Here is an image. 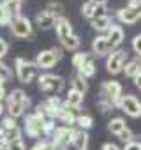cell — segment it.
Wrapping results in <instances>:
<instances>
[{
    "label": "cell",
    "instance_id": "cell-52",
    "mask_svg": "<svg viewBox=\"0 0 141 150\" xmlns=\"http://www.w3.org/2000/svg\"><path fill=\"white\" fill-rule=\"evenodd\" d=\"M139 143H141V141H139Z\"/></svg>",
    "mask_w": 141,
    "mask_h": 150
},
{
    "label": "cell",
    "instance_id": "cell-42",
    "mask_svg": "<svg viewBox=\"0 0 141 150\" xmlns=\"http://www.w3.org/2000/svg\"><path fill=\"white\" fill-rule=\"evenodd\" d=\"M127 7H130V9L141 13V0H129V6H127Z\"/></svg>",
    "mask_w": 141,
    "mask_h": 150
},
{
    "label": "cell",
    "instance_id": "cell-30",
    "mask_svg": "<svg viewBox=\"0 0 141 150\" xmlns=\"http://www.w3.org/2000/svg\"><path fill=\"white\" fill-rule=\"evenodd\" d=\"M87 60H90V53H87V51H80V53H74V57H73V65L76 67V69H80Z\"/></svg>",
    "mask_w": 141,
    "mask_h": 150
},
{
    "label": "cell",
    "instance_id": "cell-10",
    "mask_svg": "<svg viewBox=\"0 0 141 150\" xmlns=\"http://www.w3.org/2000/svg\"><path fill=\"white\" fill-rule=\"evenodd\" d=\"M56 62H58V58H56L53 48L42 50V51H39L37 57H35V65H37V69H51V67H55Z\"/></svg>",
    "mask_w": 141,
    "mask_h": 150
},
{
    "label": "cell",
    "instance_id": "cell-3",
    "mask_svg": "<svg viewBox=\"0 0 141 150\" xmlns=\"http://www.w3.org/2000/svg\"><path fill=\"white\" fill-rule=\"evenodd\" d=\"M39 81V88L46 94H60L63 90V78L58 76V74H51V72H46V74H41L37 78Z\"/></svg>",
    "mask_w": 141,
    "mask_h": 150
},
{
    "label": "cell",
    "instance_id": "cell-19",
    "mask_svg": "<svg viewBox=\"0 0 141 150\" xmlns=\"http://www.w3.org/2000/svg\"><path fill=\"white\" fill-rule=\"evenodd\" d=\"M139 71H141V57H136V58L127 60L125 65H123V69H122V72L125 74L127 78H134Z\"/></svg>",
    "mask_w": 141,
    "mask_h": 150
},
{
    "label": "cell",
    "instance_id": "cell-46",
    "mask_svg": "<svg viewBox=\"0 0 141 150\" xmlns=\"http://www.w3.org/2000/svg\"><path fill=\"white\" fill-rule=\"evenodd\" d=\"M7 97V92H6V87L4 85H0V103H2L4 99Z\"/></svg>",
    "mask_w": 141,
    "mask_h": 150
},
{
    "label": "cell",
    "instance_id": "cell-12",
    "mask_svg": "<svg viewBox=\"0 0 141 150\" xmlns=\"http://www.w3.org/2000/svg\"><path fill=\"white\" fill-rule=\"evenodd\" d=\"M113 51L111 44L108 42L106 35H97L94 41H92V53L95 57H108L109 53Z\"/></svg>",
    "mask_w": 141,
    "mask_h": 150
},
{
    "label": "cell",
    "instance_id": "cell-51",
    "mask_svg": "<svg viewBox=\"0 0 141 150\" xmlns=\"http://www.w3.org/2000/svg\"><path fill=\"white\" fill-rule=\"evenodd\" d=\"M55 150H60V148H55Z\"/></svg>",
    "mask_w": 141,
    "mask_h": 150
},
{
    "label": "cell",
    "instance_id": "cell-5",
    "mask_svg": "<svg viewBox=\"0 0 141 150\" xmlns=\"http://www.w3.org/2000/svg\"><path fill=\"white\" fill-rule=\"evenodd\" d=\"M122 96H123V88H122V85H120L118 81H104V83L101 85V94H99V97L108 99V101L113 104V108H118V106H120Z\"/></svg>",
    "mask_w": 141,
    "mask_h": 150
},
{
    "label": "cell",
    "instance_id": "cell-13",
    "mask_svg": "<svg viewBox=\"0 0 141 150\" xmlns=\"http://www.w3.org/2000/svg\"><path fill=\"white\" fill-rule=\"evenodd\" d=\"M106 39H108V42L111 44V48L115 50V48H118L122 42H123V28H122V25H111L109 28H108V32H106Z\"/></svg>",
    "mask_w": 141,
    "mask_h": 150
},
{
    "label": "cell",
    "instance_id": "cell-37",
    "mask_svg": "<svg viewBox=\"0 0 141 150\" xmlns=\"http://www.w3.org/2000/svg\"><path fill=\"white\" fill-rule=\"evenodd\" d=\"M97 106L101 108V111H102V113H106V111L113 110V104H111L108 99H104V97H99V99H97Z\"/></svg>",
    "mask_w": 141,
    "mask_h": 150
},
{
    "label": "cell",
    "instance_id": "cell-32",
    "mask_svg": "<svg viewBox=\"0 0 141 150\" xmlns=\"http://www.w3.org/2000/svg\"><path fill=\"white\" fill-rule=\"evenodd\" d=\"M48 11H51L56 18L58 16H62V13H63V4L62 2H58V0H53V2H49L48 4V7H46Z\"/></svg>",
    "mask_w": 141,
    "mask_h": 150
},
{
    "label": "cell",
    "instance_id": "cell-17",
    "mask_svg": "<svg viewBox=\"0 0 141 150\" xmlns=\"http://www.w3.org/2000/svg\"><path fill=\"white\" fill-rule=\"evenodd\" d=\"M90 23H92V28H94V30H97V32H101V34H106L108 28L113 25V20H111L109 14H97Z\"/></svg>",
    "mask_w": 141,
    "mask_h": 150
},
{
    "label": "cell",
    "instance_id": "cell-25",
    "mask_svg": "<svg viewBox=\"0 0 141 150\" xmlns=\"http://www.w3.org/2000/svg\"><path fill=\"white\" fill-rule=\"evenodd\" d=\"M70 88H74L76 92H80V94H87V90H88V81L81 76V74H76V76L73 78V81H70Z\"/></svg>",
    "mask_w": 141,
    "mask_h": 150
},
{
    "label": "cell",
    "instance_id": "cell-23",
    "mask_svg": "<svg viewBox=\"0 0 141 150\" xmlns=\"http://www.w3.org/2000/svg\"><path fill=\"white\" fill-rule=\"evenodd\" d=\"M60 42H62V48H63V50H69V51H76V50L81 46V39H80L76 34H70L69 37L62 39Z\"/></svg>",
    "mask_w": 141,
    "mask_h": 150
},
{
    "label": "cell",
    "instance_id": "cell-29",
    "mask_svg": "<svg viewBox=\"0 0 141 150\" xmlns=\"http://www.w3.org/2000/svg\"><path fill=\"white\" fill-rule=\"evenodd\" d=\"M11 78H13V71H11V67L0 60V85H4V83L9 81Z\"/></svg>",
    "mask_w": 141,
    "mask_h": 150
},
{
    "label": "cell",
    "instance_id": "cell-50",
    "mask_svg": "<svg viewBox=\"0 0 141 150\" xmlns=\"http://www.w3.org/2000/svg\"><path fill=\"white\" fill-rule=\"evenodd\" d=\"M4 2H13V0H2V4H4Z\"/></svg>",
    "mask_w": 141,
    "mask_h": 150
},
{
    "label": "cell",
    "instance_id": "cell-34",
    "mask_svg": "<svg viewBox=\"0 0 141 150\" xmlns=\"http://www.w3.org/2000/svg\"><path fill=\"white\" fill-rule=\"evenodd\" d=\"M6 150H27V146H25V143H23V138L13 139V141L6 143Z\"/></svg>",
    "mask_w": 141,
    "mask_h": 150
},
{
    "label": "cell",
    "instance_id": "cell-20",
    "mask_svg": "<svg viewBox=\"0 0 141 150\" xmlns=\"http://www.w3.org/2000/svg\"><path fill=\"white\" fill-rule=\"evenodd\" d=\"M104 9H106V7H95L92 2H85L80 11H81V16H83V18H87V20L92 21L97 14H106V13H102Z\"/></svg>",
    "mask_w": 141,
    "mask_h": 150
},
{
    "label": "cell",
    "instance_id": "cell-2",
    "mask_svg": "<svg viewBox=\"0 0 141 150\" xmlns=\"http://www.w3.org/2000/svg\"><path fill=\"white\" fill-rule=\"evenodd\" d=\"M14 67H16V76H18V80L21 81V83H25V85H28L35 76H37V65H35V62H30V60H27V58H16L14 60Z\"/></svg>",
    "mask_w": 141,
    "mask_h": 150
},
{
    "label": "cell",
    "instance_id": "cell-49",
    "mask_svg": "<svg viewBox=\"0 0 141 150\" xmlns=\"http://www.w3.org/2000/svg\"><path fill=\"white\" fill-rule=\"evenodd\" d=\"M0 150H6V141L0 139Z\"/></svg>",
    "mask_w": 141,
    "mask_h": 150
},
{
    "label": "cell",
    "instance_id": "cell-36",
    "mask_svg": "<svg viewBox=\"0 0 141 150\" xmlns=\"http://www.w3.org/2000/svg\"><path fill=\"white\" fill-rule=\"evenodd\" d=\"M11 16H9V13L6 11V7H4V4L0 2V27H6V25H9L11 23Z\"/></svg>",
    "mask_w": 141,
    "mask_h": 150
},
{
    "label": "cell",
    "instance_id": "cell-44",
    "mask_svg": "<svg viewBox=\"0 0 141 150\" xmlns=\"http://www.w3.org/2000/svg\"><path fill=\"white\" fill-rule=\"evenodd\" d=\"M132 80H134V85H136V88H137V90H141V71L136 74V76H134Z\"/></svg>",
    "mask_w": 141,
    "mask_h": 150
},
{
    "label": "cell",
    "instance_id": "cell-33",
    "mask_svg": "<svg viewBox=\"0 0 141 150\" xmlns=\"http://www.w3.org/2000/svg\"><path fill=\"white\" fill-rule=\"evenodd\" d=\"M116 138H118L120 141H123L125 145H127V143H130V141H134V134H132V131H130L129 127H125L122 132H118V134H116Z\"/></svg>",
    "mask_w": 141,
    "mask_h": 150
},
{
    "label": "cell",
    "instance_id": "cell-8",
    "mask_svg": "<svg viewBox=\"0 0 141 150\" xmlns=\"http://www.w3.org/2000/svg\"><path fill=\"white\" fill-rule=\"evenodd\" d=\"M118 110L125 111V115H129L130 118H139L141 117V101L136 96H130V94L122 96Z\"/></svg>",
    "mask_w": 141,
    "mask_h": 150
},
{
    "label": "cell",
    "instance_id": "cell-4",
    "mask_svg": "<svg viewBox=\"0 0 141 150\" xmlns=\"http://www.w3.org/2000/svg\"><path fill=\"white\" fill-rule=\"evenodd\" d=\"M9 28H11V34H13L14 37H18V39H27V37H30V35L34 34V25H32V21H30L27 16H23V14L13 18L11 23H9Z\"/></svg>",
    "mask_w": 141,
    "mask_h": 150
},
{
    "label": "cell",
    "instance_id": "cell-31",
    "mask_svg": "<svg viewBox=\"0 0 141 150\" xmlns=\"http://www.w3.org/2000/svg\"><path fill=\"white\" fill-rule=\"evenodd\" d=\"M55 129H56L55 120H44V122H42V136L51 138V136H53V132H55Z\"/></svg>",
    "mask_w": 141,
    "mask_h": 150
},
{
    "label": "cell",
    "instance_id": "cell-16",
    "mask_svg": "<svg viewBox=\"0 0 141 150\" xmlns=\"http://www.w3.org/2000/svg\"><path fill=\"white\" fill-rule=\"evenodd\" d=\"M116 18L120 20V23H125V25H134L141 20V13L130 9V7H123V9H118L116 13Z\"/></svg>",
    "mask_w": 141,
    "mask_h": 150
},
{
    "label": "cell",
    "instance_id": "cell-22",
    "mask_svg": "<svg viewBox=\"0 0 141 150\" xmlns=\"http://www.w3.org/2000/svg\"><path fill=\"white\" fill-rule=\"evenodd\" d=\"M88 132L87 131H81V129H76L74 131V136H73V143L76 145L78 150H87L88 148Z\"/></svg>",
    "mask_w": 141,
    "mask_h": 150
},
{
    "label": "cell",
    "instance_id": "cell-43",
    "mask_svg": "<svg viewBox=\"0 0 141 150\" xmlns=\"http://www.w3.org/2000/svg\"><path fill=\"white\" fill-rule=\"evenodd\" d=\"M101 150H122V148H120L116 143H111V141H108V143H104V145H102V148H101Z\"/></svg>",
    "mask_w": 141,
    "mask_h": 150
},
{
    "label": "cell",
    "instance_id": "cell-14",
    "mask_svg": "<svg viewBox=\"0 0 141 150\" xmlns=\"http://www.w3.org/2000/svg\"><path fill=\"white\" fill-rule=\"evenodd\" d=\"M55 20H56V16H55L51 11L44 9V11L37 13V16H35V25H37L39 28H42V30H49V28L55 27Z\"/></svg>",
    "mask_w": 141,
    "mask_h": 150
},
{
    "label": "cell",
    "instance_id": "cell-26",
    "mask_svg": "<svg viewBox=\"0 0 141 150\" xmlns=\"http://www.w3.org/2000/svg\"><path fill=\"white\" fill-rule=\"evenodd\" d=\"M127 127V124H125V120L122 118V117H115V118H111L109 122H108V131L111 132V134H118V132H122L123 129Z\"/></svg>",
    "mask_w": 141,
    "mask_h": 150
},
{
    "label": "cell",
    "instance_id": "cell-47",
    "mask_svg": "<svg viewBox=\"0 0 141 150\" xmlns=\"http://www.w3.org/2000/svg\"><path fill=\"white\" fill-rule=\"evenodd\" d=\"M60 150H78V148H76V145H74L73 141H70V143H67V145H65L63 148H60Z\"/></svg>",
    "mask_w": 141,
    "mask_h": 150
},
{
    "label": "cell",
    "instance_id": "cell-39",
    "mask_svg": "<svg viewBox=\"0 0 141 150\" xmlns=\"http://www.w3.org/2000/svg\"><path fill=\"white\" fill-rule=\"evenodd\" d=\"M9 51V42L4 39V37H0V60H2Z\"/></svg>",
    "mask_w": 141,
    "mask_h": 150
},
{
    "label": "cell",
    "instance_id": "cell-48",
    "mask_svg": "<svg viewBox=\"0 0 141 150\" xmlns=\"http://www.w3.org/2000/svg\"><path fill=\"white\" fill-rule=\"evenodd\" d=\"M4 111H6V106H4L2 103H0V117H2V115H4Z\"/></svg>",
    "mask_w": 141,
    "mask_h": 150
},
{
    "label": "cell",
    "instance_id": "cell-1",
    "mask_svg": "<svg viewBox=\"0 0 141 150\" xmlns=\"http://www.w3.org/2000/svg\"><path fill=\"white\" fill-rule=\"evenodd\" d=\"M28 106H30V99L25 96V92H23L21 88H14V90L7 96L6 110L9 111V117H13V118L23 117L25 111L28 110Z\"/></svg>",
    "mask_w": 141,
    "mask_h": 150
},
{
    "label": "cell",
    "instance_id": "cell-38",
    "mask_svg": "<svg viewBox=\"0 0 141 150\" xmlns=\"http://www.w3.org/2000/svg\"><path fill=\"white\" fill-rule=\"evenodd\" d=\"M132 50H134L136 57H141V32L137 35H134V39H132Z\"/></svg>",
    "mask_w": 141,
    "mask_h": 150
},
{
    "label": "cell",
    "instance_id": "cell-28",
    "mask_svg": "<svg viewBox=\"0 0 141 150\" xmlns=\"http://www.w3.org/2000/svg\"><path fill=\"white\" fill-rule=\"evenodd\" d=\"M76 125H78V129H81V131H88V129L94 125V118H92L90 115H78V117H76Z\"/></svg>",
    "mask_w": 141,
    "mask_h": 150
},
{
    "label": "cell",
    "instance_id": "cell-11",
    "mask_svg": "<svg viewBox=\"0 0 141 150\" xmlns=\"http://www.w3.org/2000/svg\"><path fill=\"white\" fill-rule=\"evenodd\" d=\"M76 113H74V110L73 108H69L65 103L56 110V115H55V120H60V122H63L65 125H69V127H74L76 125Z\"/></svg>",
    "mask_w": 141,
    "mask_h": 150
},
{
    "label": "cell",
    "instance_id": "cell-24",
    "mask_svg": "<svg viewBox=\"0 0 141 150\" xmlns=\"http://www.w3.org/2000/svg\"><path fill=\"white\" fill-rule=\"evenodd\" d=\"M80 72L78 74H81V76L85 78V80H88V78H94L95 76V71H97V67H95V62L90 58V60H87L80 69H78Z\"/></svg>",
    "mask_w": 141,
    "mask_h": 150
},
{
    "label": "cell",
    "instance_id": "cell-7",
    "mask_svg": "<svg viewBox=\"0 0 141 150\" xmlns=\"http://www.w3.org/2000/svg\"><path fill=\"white\" fill-rule=\"evenodd\" d=\"M127 60H129V53L125 50H113L106 58V71L109 74H120Z\"/></svg>",
    "mask_w": 141,
    "mask_h": 150
},
{
    "label": "cell",
    "instance_id": "cell-27",
    "mask_svg": "<svg viewBox=\"0 0 141 150\" xmlns=\"http://www.w3.org/2000/svg\"><path fill=\"white\" fill-rule=\"evenodd\" d=\"M21 4H23V0H13V2H4V7L11 18H16L21 14Z\"/></svg>",
    "mask_w": 141,
    "mask_h": 150
},
{
    "label": "cell",
    "instance_id": "cell-21",
    "mask_svg": "<svg viewBox=\"0 0 141 150\" xmlns=\"http://www.w3.org/2000/svg\"><path fill=\"white\" fill-rule=\"evenodd\" d=\"M21 134H23V129H21L20 125L11 127V129H4V127L0 129V139H4L6 143H9V141H13V139H20Z\"/></svg>",
    "mask_w": 141,
    "mask_h": 150
},
{
    "label": "cell",
    "instance_id": "cell-45",
    "mask_svg": "<svg viewBox=\"0 0 141 150\" xmlns=\"http://www.w3.org/2000/svg\"><path fill=\"white\" fill-rule=\"evenodd\" d=\"M88 2H92L95 7H106V4H108V0H88Z\"/></svg>",
    "mask_w": 141,
    "mask_h": 150
},
{
    "label": "cell",
    "instance_id": "cell-41",
    "mask_svg": "<svg viewBox=\"0 0 141 150\" xmlns=\"http://www.w3.org/2000/svg\"><path fill=\"white\" fill-rule=\"evenodd\" d=\"M122 150H141V143H139V141H130V143H127Z\"/></svg>",
    "mask_w": 141,
    "mask_h": 150
},
{
    "label": "cell",
    "instance_id": "cell-9",
    "mask_svg": "<svg viewBox=\"0 0 141 150\" xmlns=\"http://www.w3.org/2000/svg\"><path fill=\"white\" fill-rule=\"evenodd\" d=\"M74 131H76L74 127H69V125H62V127L56 125V129H55V132H53V136H51L53 146H55V148H63L67 143L73 141Z\"/></svg>",
    "mask_w": 141,
    "mask_h": 150
},
{
    "label": "cell",
    "instance_id": "cell-40",
    "mask_svg": "<svg viewBox=\"0 0 141 150\" xmlns=\"http://www.w3.org/2000/svg\"><path fill=\"white\" fill-rule=\"evenodd\" d=\"M16 125H18V124H16V118H13V117H9V115L2 120V127H4V129H11V127H16Z\"/></svg>",
    "mask_w": 141,
    "mask_h": 150
},
{
    "label": "cell",
    "instance_id": "cell-18",
    "mask_svg": "<svg viewBox=\"0 0 141 150\" xmlns=\"http://www.w3.org/2000/svg\"><path fill=\"white\" fill-rule=\"evenodd\" d=\"M83 99H85V96H83V94L76 92L74 88H70V90L67 92V96H65L63 103H65L69 108H73V110L76 111V110H80V106L83 104Z\"/></svg>",
    "mask_w": 141,
    "mask_h": 150
},
{
    "label": "cell",
    "instance_id": "cell-6",
    "mask_svg": "<svg viewBox=\"0 0 141 150\" xmlns=\"http://www.w3.org/2000/svg\"><path fill=\"white\" fill-rule=\"evenodd\" d=\"M44 115L35 108L34 113H28L25 115V127L23 131L30 136V138H39L42 134V122H44Z\"/></svg>",
    "mask_w": 141,
    "mask_h": 150
},
{
    "label": "cell",
    "instance_id": "cell-15",
    "mask_svg": "<svg viewBox=\"0 0 141 150\" xmlns=\"http://www.w3.org/2000/svg\"><path fill=\"white\" fill-rule=\"evenodd\" d=\"M55 32H56V35H58L60 41L65 39V37H69L70 34H74L73 32V25H70V21L65 16H58L55 20Z\"/></svg>",
    "mask_w": 141,
    "mask_h": 150
},
{
    "label": "cell",
    "instance_id": "cell-35",
    "mask_svg": "<svg viewBox=\"0 0 141 150\" xmlns=\"http://www.w3.org/2000/svg\"><path fill=\"white\" fill-rule=\"evenodd\" d=\"M30 150H55V146H53L51 139H41V141H37Z\"/></svg>",
    "mask_w": 141,
    "mask_h": 150
}]
</instances>
